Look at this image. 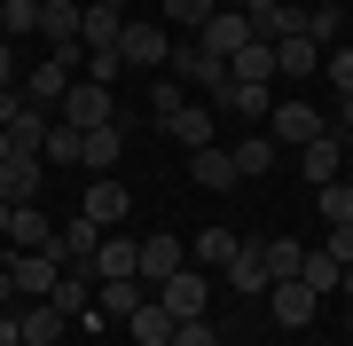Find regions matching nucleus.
Wrapping results in <instances>:
<instances>
[{"mask_svg":"<svg viewBox=\"0 0 353 346\" xmlns=\"http://www.w3.org/2000/svg\"><path fill=\"white\" fill-rule=\"evenodd\" d=\"M0 157H8V126H0Z\"/></svg>","mask_w":353,"mask_h":346,"instance_id":"5fc2aeb1","label":"nucleus"},{"mask_svg":"<svg viewBox=\"0 0 353 346\" xmlns=\"http://www.w3.org/2000/svg\"><path fill=\"white\" fill-rule=\"evenodd\" d=\"M39 142H48V110H39V103H24V110L8 118V150H39Z\"/></svg>","mask_w":353,"mask_h":346,"instance_id":"72a5a7b5","label":"nucleus"},{"mask_svg":"<svg viewBox=\"0 0 353 346\" xmlns=\"http://www.w3.org/2000/svg\"><path fill=\"white\" fill-rule=\"evenodd\" d=\"M322 126H330V118L306 103V95H290V103H275V110H267V142H275V150H306Z\"/></svg>","mask_w":353,"mask_h":346,"instance_id":"f257e3e1","label":"nucleus"},{"mask_svg":"<svg viewBox=\"0 0 353 346\" xmlns=\"http://www.w3.org/2000/svg\"><path fill=\"white\" fill-rule=\"evenodd\" d=\"M94 299H102V323H126L134 307H141V299H150V283H141V276H126V283H94Z\"/></svg>","mask_w":353,"mask_h":346,"instance_id":"412c9836","label":"nucleus"},{"mask_svg":"<svg viewBox=\"0 0 353 346\" xmlns=\"http://www.w3.org/2000/svg\"><path fill=\"white\" fill-rule=\"evenodd\" d=\"M299 283H306L314 299H330V291H338V260H330L322 244H306V268H299Z\"/></svg>","mask_w":353,"mask_h":346,"instance_id":"473e14b6","label":"nucleus"},{"mask_svg":"<svg viewBox=\"0 0 353 346\" xmlns=\"http://www.w3.org/2000/svg\"><path fill=\"white\" fill-rule=\"evenodd\" d=\"M228 157H236V173H267V166H275V142H267V134H243Z\"/></svg>","mask_w":353,"mask_h":346,"instance_id":"e433bc0d","label":"nucleus"},{"mask_svg":"<svg viewBox=\"0 0 353 346\" xmlns=\"http://www.w3.org/2000/svg\"><path fill=\"white\" fill-rule=\"evenodd\" d=\"M16 87V48H0V95Z\"/></svg>","mask_w":353,"mask_h":346,"instance_id":"de8ad7c7","label":"nucleus"},{"mask_svg":"<svg viewBox=\"0 0 353 346\" xmlns=\"http://www.w3.org/2000/svg\"><path fill=\"white\" fill-rule=\"evenodd\" d=\"M16 331H24V346H55V338H63V307H48V299H32V307L16 315Z\"/></svg>","mask_w":353,"mask_h":346,"instance_id":"c85d7f7f","label":"nucleus"},{"mask_svg":"<svg viewBox=\"0 0 353 346\" xmlns=\"http://www.w3.org/2000/svg\"><path fill=\"white\" fill-rule=\"evenodd\" d=\"M48 236H55V220L39 205H16L8 213V252H48Z\"/></svg>","mask_w":353,"mask_h":346,"instance_id":"6ab92c4d","label":"nucleus"},{"mask_svg":"<svg viewBox=\"0 0 353 346\" xmlns=\"http://www.w3.org/2000/svg\"><path fill=\"white\" fill-rule=\"evenodd\" d=\"M39 39L48 48H79V0H48L39 8Z\"/></svg>","mask_w":353,"mask_h":346,"instance_id":"b1692460","label":"nucleus"},{"mask_svg":"<svg viewBox=\"0 0 353 346\" xmlns=\"http://www.w3.org/2000/svg\"><path fill=\"white\" fill-rule=\"evenodd\" d=\"M94 8H126V0H94Z\"/></svg>","mask_w":353,"mask_h":346,"instance_id":"864d4df0","label":"nucleus"},{"mask_svg":"<svg viewBox=\"0 0 353 346\" xmlns=\"http://www.w3.org/2000/svg\"><path fill=\"white\" fill-rule=\"evenodd\" d=\"M243 39H252V16H243V8H212V16L196 24V48H204V55H220V64L243 48Z\"/></svg>","mask_w":353,"mask_h":346,"instance_id":"423d86ee","label":"nucleus"},{"mask_svg":"<svg viewBox=\"0 0 353 346\" xmlns=\"http://www.w3.org/2000/svg\"><path fill=\"white\" fill-rule=\"evenodd\" d=\"M8 299H24V291H16V276H8V252H0V315H8Z\"/></svg>","mask_w":353,"mask_h":346,"instance_id":"a18cd8bd","label":"nucleus"},{"mask_svg":"<svg viewBox=\"0 0 353 346\" xmlns=\"http://www.w3.org/2000/svg\"><path fill=\"white\" fill-rule=\"evenodd\" d=\"M165 64H173V87H204V95H220V87H228V64H220V55H204L196 39H189V48H173Z\"/></svg>","mask_w":353,"mask_h":346,"instance_id":"0eeeda50","label":"nucleus"},{"mask_svg":"<svg viewBox=\"0 0 353 346\" xmlns=\"http://www.w3.org/2000/svg\"><path fill=\"white\" fill-rule=\"evenodd\" d=\"M212 110H236V118H267V110H275V95H267V87H243V79H228V87L212 95Z\"/></svg>","mask_w":353,"mask_h":346,"instance_id":"cd10ccee","label":"nucleus"},{"mask_svg":"<svg viewBox=\"0 0 353 346\" xmlns=\"http://www.w3.org/2000/svg\"><path fill=\"white\" fill-rule=\"evenodd\" d=\"M165 346H220V331H212V315H189V323H173Z\"/></svg>","mask_w":353,"mask_h":346,"instance_id":"ea45409f","label":"nucleus"},{"mask_svg":"<svg viewBox=\"0 0 353 346\" xmlns=\"http://www.w3.org/2000/svg\"><path fill=\"white\" fill-rule=\"evenodd\" d=\"M345 331H353V307H345Z\"/></svg>","mask_w":353,"mask_h":346,"instance_id":"6e6d98bb","label":"nucleus"},{"mask_svg":"<svg viewBox=\"0 0 353 346\" xmlns=\"http://www.w3.org/2000/svg\"><path fill=\"white\" fill-rule=\"evenodd\" d=\"M8 213H16V205H0V252H8Z\"/></svg>","mask_w":353,"mask_h":346,"instance_id":"603ef678","label":"nucleus"},{"mask_svg":"<svg viewBox=\"0 0 353 346\" xmlns=\"http://www.w3.org/2000/svg\"><path fill=\"white\" fill-rule=\"evenodd\" d=\"M228 283H236L243 299H267V260H259V244H236V260H228Z\"/></svg>","mask_w":353,"mask_h":346,"instance_id":"bb28decb","label":"nucleus"},{"mask_svg":"<svg viewBox=\"0 0 353 346\" xmlns=\"http://www.w3.org/2000/svg\"><path fill=\"white\" fill-rule=\"evenodd\" d=\"M102 236H110V229H94V220L79 213L71 229H55V236H48V252L63 260V268H87V276H94V244H102Z\"/></svg>","mask_w":353,"mask_h":346,"instance_id":"6e6552de","label":"nucleus"},{"mask_svg":"<svg viewBox=\"0 0 353 346\" xmlns=\"http://www.w3.org/2000/svg\"><path fill=\"white\" fill-rule=\"evenodd\" d=\"M189 173H196V189H212V197L243 181V173H236V157H228L220 142H204V150H189Z\"/></svg>","mask_w":353,"mask_h":346,"instance_id":"f3484780","label":"nucleus"},{"mask_svg":"<svg viewBox=\"0 0 353 346\" xmlns=\"http://www.w3.org/2000/svg\"><path fill=\"white\" fill-rule=\"evenodd\" d=\"M181 268H189V244L181 236H141V283H150V291L165 276H181Z\"/></svg>","mask_w":353,"mask_h":346,"instance_id":"4468645a","label":"nucleus"},{"mask_svg":"<svg viewBox=\"0 0 353 346\" xmlns=\"http://www.w3.org/2000/svg\"><path fill=\"white\" fill-rule=\"evenodd\" d=\"M141 276V236H102L94 244V283H126Z\"/></svg>","mask_w":353,"mask_h":346,"instance_id":"9b49d317","label":"nucleus"},{"mask_svg":"<svg viewBox=\"0 0 353 346\" xmlns=\"http://www.w3.org/2000/svg\"><path fill=\"white\" fill-rule=\"evenodd\" d=\"M228 79H243V87H275V39H243L236 55H228Z\"/></svg>","mask_w":353,"mask_h":346,"instance_id":"ddd939ff","label":"nucleus"},{"mask_svg":"<svg viewBox=\"0 0 353 346\" xmlns=\"http://www.w3.org/2000/svg\"><path fill=\"white\" fill-rule=\"evenodd\" d=\"M87 299H94V276H87V268H63V276H55V291H48V307L87 315Z\"/></svg>","mask_w":353,"mask_h":346,"instance_id":"2f4dec72","label":"nucleus"},{"mask_svg":"<svg viewBox=\"0 0 353 346\" xmlns=\"http://www.w3.org/2000/svg\"><path fill=\"white\" fill-rule=\"evenodd\" d=\"M118 157H126V126H118V118L94 126V134H79V166H87V173H110Z\"/></svg>","mask_w":353,"mask_h":346,"instance_id":"dca6fc26","label":"nucleus"},{"mask_svg":"<svg viewBox=\"0 0 353 346\" xmlns=\"http://www.w3.org/2000/svg\"><path fill=\"white\" fill-rule=\"evenodd\" d=\"M338 291H345V307H353V260H345V268H338Z\"/></svg>","mask_w":353,"mask_h":346,"instance_id":"8fccbe9b","label":"nucleus"},{"mask_svg":"<svg viewBox=\"0 0 353 346\" xmlns=\"http://www.w3.org/2000/svg\"><path fill=\"white\" fill-rule=\"evenodd\" d=\"M212 8H220V0H165V24H189V32H196Z\"/></svg>","mask_w":353,"mask_h":346,"instance_id":"a19ab883","label":"nucleus"},{"mask_svg":"<svg viewBox=\"0 0 353 346\" xmlns=\"http://www.w3.org/2000/svg\"><path fill=\"white\" fill-rule=\"evenodd\" d=\"M79 71H87L94 87H110V79L126 71V55H118V48H87V64H79Z\"/></svg>","mask_w":353,"mask_h":346,"instance_id":"58836bf2","label":"nucleus"},{"mask_svg":"<svg viewBox=\"0 0 353 346\" xmlns=\"http://www.w3.org/2000/svg\"><path fill=\"white\" fill-rule=\"evenodd\" d=\"M39 166H48V173H71V166H79V126H63V118H48V142H39Z\"/></svg>","mask_w":353,"mask_h":346,"instance_id":"393cba45","label":"nucleus"},{"mask_svg":"<svg viewBox=\"0 0 353 346\" xmlns=\"http://www.w3.org/2000/svg\"><path fill=\"white\" fill-rule=\"evenodd\" d=\"M118 118V103H110V87H94V79H71L63 87V126H79V134H94V126H110Z\"/></svg>","mask_w":353,"mask_h":346,"instance_id":"20e7f679","label":"nucleus"},{"mask_svg":"<svg viewBox=\"0 0 353 346\" xmlns=\"http://www.w3.org/2000/svg\"><path fill=\"white\" fill-rule=\"evenodd\" d=\"M236 244H243L236 229H196V236H189V260H196V268H228Z\"/></svg>","mask_w":353,"mask_h":346,"instance_id":"c756f323","label":"nucleus"},{"mask_svg":"<svg viewBox=\"0 0 353 346\" xmlns=\"http://www.w3.org/2000/svg\"><path fill=\"white\" fill-rule=\"evenodd\" d=\"M157 307L173 315V323L204 315V307H212V276H204V268H181V276H165V283H157Z\"/></svg>","mask_w":353,"mask_h":346,"instance_id":"7ed1b4c3","label":"nucleus"},{"mask_svg":"<svg viewBox=\"0 0 353 346\" xmlns=\"http://www.w3.org/2000/svg\"><path fill=\"white\" fill-rule=\"evenodd\" d=\"M322 229H353V181H322Z\"/></svg>","mask_w":353,"mask_h":346,"instance_id":"f704fd0d","label":"nucleus"},{"mask_svg":"<svg viewBox=\"0 0 353 346\" xmlns=\"http://www.w3.org/2000/svg\"><path fill=\"white\" fill-rule=\"evenodd\" d=\"M126 338H134V346H165V338H173V315L157 307V291H150V299H141V307L126 315Z\"/></svg>","mask_w":353,"mask_h":346,"instance_id":"4be33fe9","label":"nucleus"},{"mask_svg":"<svg viewBox=\"0 0 353 346\" xmlns=\"http://www.w3.org/2000/svg\"><path fill=\"white\" fill-rule=\"evenodd\" d=\"M330 126H338V134L353 142V95H338V118H330Z\"/></svg>","mask_w":353,"mask_h":346,"instance_id":"49530a36","label":"nucleus"},{"mask_svg":"<svg viewBox=\"0 0 353 346\" xmlns=\"http://www.w3.org/2000/svg\"><path fill=\"white\" fill-rule=\"evenodd\" d=\"M94 220V229H126V181H94L87 189V205H79Z\"/></svg>","mask_w":353,"mask_h":346,"instance_id":"aec40b11","label":"nucleus"},{"mask_svg":"<svg viewBox=\"0 0 353 346\" xmlns=\"http://www.w3.org/2000/svg\"><path fill=\"white\" fill-rule=\"evenodd\" d=\"M181 103H189V95H181L173 79H157V87H150V118H165V110H181Z\"/></svg>","mask_w":353,"mask_h":346,"instance_id":"79ce46f5","label":"nucleus"},{"mask_svg":"<svg viewBox=\"0 0 353 346\" xmlns=\"http://www.w3.org/2000/svg\"><path fill=\"white\" fill-rule=\"evenodd\" d=\"M118 32H126V8H94V0H79V48H118Z\"/></svg>","mask_w":353,"mask_h":346,"instance_id":"a211bd4d","label":"nucleus"},{"mask_svg":"<svg viewBox=\"0 0 353 346\" xmlns=\"http://www.w3.org/2000/svg\"><path fill=\"white\" fill-rule=\"evenodd\" d=\"M267 8H275V0H243V16H252V24H259V16H267Z\"/></svg>","mask_w":353,"mask_h":346,"instance_id":"3c124183","label":"nucleus"},{"mask_svg":"<svg viewBox=\"0 0 353 346\" xmlns=\"http://www.w3.org/2000/svg\"><path fill=\"white\" fill-rule=\"evenodd\" d=\"M259 260H267V283L299 276V268H306V236H267V244H259Z\"/></svg>","mask_w":353,"mask_h":346,"instance_id":"a878e982","label":"nucleus"},{"mask_svg":"<svg viewBox=\"0 0 353 346\" xmlns=\"http://www.w3.org/2000/svg\"><path fill=\"white\" fill-rule=\"evenodd\" d=\"M330 87L353 95V48H330Z\"/></svg>","mask_w":353,"mask_h":346,"instance_id":"37998d69","label":"nucleus"},{"mask_svg":"<svg viewBox=\"0 0 353 346\" xmlns=\"http://www.w3.org/2000/svg\"><path fill=\"white\" fill-rule=\"evenodd\" d=\"M322 252H330V260L345 268V260H353V229H330V236H322Z\"/></svg>","mask_w":353,"mask_h":346,"instance_id":"c03bdc74","label":"nucleus"},{"mask_svg":"<svg viewBox=\"0 0 353 346\" xmlns=\"http://www.w3.org/2000/svg\"><path fill=\"white\" fill-rule=\"evenodd\" d=\"M157 126H165V134H173V142H181V150H204V142H212V110H189V103H181V110H165V118H157Z\"/></svg>","mask_w":353,"mask_h":346,"instance_id":"5701e85b","label":"nucleus"},{"mask_svg":"<svg viewBox=\"0 0 353 346\" xmlns=\"http://www.w3.org/2000/svg\"><path fill=\"white\" fill-rule=\"evenodd\" d=\"M0 346H24V331H16V315H0Z\"/></svg>","mask_w":353,"mask_h":346,"instance_id":"09e8293b","label":"nucleus"},{"mask_svg":"<svg viewBox=\"0 0 353 346\" xmlns=\"http://www.w3.org/2000/svg\"><path fill=\"white\" fill-rule=\"evenodd\" d=\"M299 166H306V181H314V189H322V181H338V166H345V134L322 126V134L299 150Z\"/></svg>","mask_w":353,"mask_h":346,"instance_id":"2eb2a0df","label":"nucleus"},{"mask_svg":"<svg viewBox=\"0 0 353 346\" xmlns=\"http://www.w3.org/2000/svg\"><path fill=\"white\" fill-rule=\"evenodd\" d=\"M8 276H16V291H24V299H48L55 276H63V260H55V252H8Z\"/></svg>","mask_w":353,"mask_h":346,"instance_id":"9d476101","label":"nucleus"},{"mask_svg":"<svg viewBox=\"0 0 353 346\" xmlns=\"http://www.w3.org/2000/svg\"><path fill=\"white\" fill-rule=\"evenodd\" d=\"M39 181H48L39 150H8L0 157V205H39Z\"/></svg>","mask_w":353,"mask_h":346,"instance_id":"39448f33","label":"nucleus"},{"mask_svg":"<svg viewBox=\"0 0 353 346\" xmlns=\"http://www.w3.org/2000/svg\"><path fill=\"white\" fill-rule=\"evenodd\" d=\"M79 64H87V48H55L48 64H39V71L24 79V103H39V110H55V103H63V87L79 79Z\"/></svg>","mask_w":353,"mask_h":346,"instance_id":"f03ea898","label":"nucleus"},{"mask_svg":"<svg viewBox=\"0 0 353 346\" xmlns=\"http://www.w3.org/2000/svg\"><path fill=\"white\" fill-rule=\"evenodd\" d=\"M39 32V0H0V39H24Z\"/></svg>","mask_w":353,"mask_h":346,"instance_id":"c9c22d12","label":"nucleus"},{"mask_svg":"<svg viewBox=\"0 0 353 346\" xmlns=\"http://www.w3.org/2000/svg\"><path fill=\"white\" fill-rule=\"evenodd\" d=\"M275 79H314V39H306V32L275 39Z\"/></svg>","mask_w":353,"mask_h":346,"instance_id":"7c9ffc66","label":"nucleus"},{"mask_svg":"<svg viewBox=\"0 0 353 346\" xmlns=\"http://www.w3.org/2000/svg\"><path fill=\"white\" fill-rule=\"evenodd\" d=\"M338 24H345L338 0H306V39H338Z\"/></svg>","mask_w":353,"mask_h":346,"instance_id":"4c0bfd02","label":"nucleus"},{"mask_svg":"<svg viewBox=\"0 0 353 346\" xmlns=\"http://www.w3.org/2000/svg\"><path fill=\"white\" fill-rule=\"evenodd\" d=\"M267 307H275V323H283V331H306V323H314V307H322V299L306 291L299 276H283V283H267Z\"/></svg>","mask_w":353,"mask_h":346,"instance_id":"1a4fd4ad","label":"nucleus"},{"mask_svg":"<svg viewBox=\"0 0 353 346\" xmlns=\"http://www.w3.org/2000/svg\"><path fill=\"white\" fill-rule=\"evenodd\" d=\"M118 55H126L134 71H157L165 55H173V39H165V24H126L118 32Z\"/></svg>","mask_w":353,"mask_h":346,"instance_id":"f8f14e48","label":"nucleus"}]
</instances>
